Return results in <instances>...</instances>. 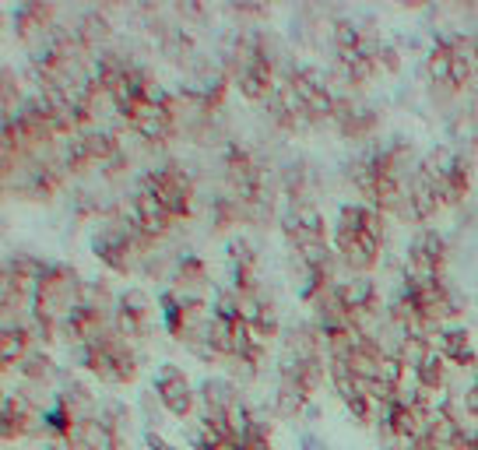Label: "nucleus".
<instances>
[{
  "instance_id": "6ab92c4d",
  "label": "nucleus",
  "mask_w": 478,
  "mask_h": 450,
  "mask_svg": "<svg viewBox=\"0 0 478 450\" xmlns=\"http://www.w3.org/2000/svg\"><path fill=\"white\" fill-rule=\"evenodd\" d=\"M377 64H380V71H391V75H394V71L401 68L398 50H394L391 43H380V46H377Z\"/></svg>"
},
{
  "instance_id": "9d476101",
  "label": "nucleus",
  "mask_w": 478,
  "mask_h": 450,
  "mask_svg": "<svg viewBox=\"0 0 478 450\" xmlns=\"http://www.w3.org/2000/svg\"><path fill=\"white\" fill-rule=\"evenodd\" d=\"M85 138V149H88V155H92V162L102 169L106 162H113L117 155H120V141H117V134L113 131H102V127H92V131H85L81 134Z\"/></svg>"
},
{
  "instance_id": "423d86ee",
  "label": "nucleus",
  "mask_w": 478,
  "mask_h": 450,
  "mask_svg": "<svg viewBox=\"0 0 478 450\" xmlns=\"http://www.w3.org/2000/svg\"><path fill=\"white\" fill-rule=\"evenodd\" d=\"M306 405H310L306 390H303L292 376H278V390H274V415H278V419H299Z\"/></svg>"
},
{
  "instance_id": "39448f33",
  "label": "nucleus",
  "mask_w": 478,
  "mask_h": 450,
  "mask_svg": "<svg viewBox=\"0 0 478 450\" xmlns=\"http://www.w3.org/2000/svg\"><path fill=\"white\" fill-rule=\"evenodd\" d=\"M74 28H77L81 43H85L92 53H99V46H106V43L113 39V21H109L102 11H85V14L74 21Z\"/></svg>"
},
{
  "instance_id": "dca6fc26",
  "label": "nucleus",
  "mask_w": 478,
  "mask_h": 450,
  "mask_svg": "<svg viewBox=\"0 0 478 450\" xmlns=\"http://www.w3.org/2000/svg\"><path fill=\"white\" fill-rule=\"evenodd\" d=\"M117 309H127V313H134L141 320H148V313L155 309V302H151V296H148L144 289H127V293L120 296V302H117Z\"/></svg>"
},
{
  "instance_id": "f3484780",
  "label": "nucleus",
  "mask_w": 478,
  "mask_h": 450,
  "mask_svg": "<svg viewBox=\"0 0 478 450\" xmlns=\"http://www.w3.org/2000/svg\"><path fill=\"white\" fill-rule=\"evenodd\" d=\"M415 243H418V246H422V250H425V253H429V257H433L440 268L447 264V243H443V236H440L436 229H425V232H422Z\"/></svg>"
},
{
  "instance_id": "9b49d317",
  "label": "nucleus",
  "mask_w": 478,
  "mask_h": 450,
  "mask_svg": "<svg viewBox=\"0 0 478 450\" xmlns=\"http://www.w3.org/2000/svg\"><path fill=\"white\" fill-rule=\"evenodd\" d=\"M18 376H21L25 383L43 387V383H53V380H57V366H53L50 356H43V352H28V356L18 363Z\"/></svg>"
},
{
  "instance_id": "20e7f679",
  "label": "nucleus",
  "mask_w": 478,
  "mask_h": 450,
  "mask_svg": "<svg viewBox=\"0 0 478 450\" xmlns=\"http://www.w3.org/2000/svg\"><path fill=\"white\" fill-rule=\"evenodd\" d=\"M338 300L344 302V309L359 313V309H373L377 302V282L369 275H352L348 282H338Z\"/></svg>"
},
{
  "instance_id": "aec40b11",
  "label": "nucleus",
  "mask_w": 478,
  "mask_h": 450,
  "mask_svg": "<svg viewBox=\"0 0 478 450\" xmlns=\"http://www.w3.org/2000/svg\"><path fill=\"white\" fill-rule=\"evenodd\" d=\"M461 408H465V415L478 419V380H472V383L465 387V394H461Z\"/></svg>"
},
{
  "instance_id": "f03ea898",
  "label": "nucleus",
  "mask_w": 478,
  "mask_h": 450,
  "mask_svg": "<svg viewBox=\"0 0 478 450\" xmlns=\"http://www.w3.org/2000/svg\"><path fill=\"white\" fill-rule=\"evenodd\" d=\"M409 201H411V212H415V222H433V219H436V212L443 208V205H440V194H436L433 180L422 173V165L411 173Z\"/></svg>"
},
{
  "instance_id": "412c9836",
  "label": "nucleus",
  "mask_w": 478,
  "mask_h": 450,
  "mask_svg": "<svg viewBox=\"0 0 478 450\" xmlns=\"http://www.w3.org/2000/svg\"><path fill=\"white\" fill-rule=\"evenodd\" d=\"M144 444H148V450H176L173 444H166V440H162V437H158L155 430H151V433L144 437Z\"/></svg>"
},
{
  "instance_id": "ddd939ff",
  "label": "nucleus",
  "mask_w": 478,
  "mask_h": 450,
  "mask_svg": "<svg viewBox=\"0 0 478 450\" xmlns=\"http://www.w3.org/2000/svg\"><path fill=\"white\" fill-rule=\"evenodd\" d=\"M292 219L296 225L306 232V236H313V239H328V225H324V215H320V208L317 205H292Z\"/></svg>"
},
{
  "instance_id": "f8f14e48",
  "label": "nucleus",
  "mask_w": 478,
  "mask_h": 450,
  "mask_svg": "<svg viewBox=\"0 0 478 450\" xmlns=\"http://www.w3.org/2000/svg\"><path fill=\"white\" fill-rule=\"evenodd\" d=\"M373 127H377V113H373L369 106H355L352 117H348L344 124H338L342 138H352V141H366V138L373 134Z\"/></svg>"
},
{
  "instance_id": "2eb2a0df",
  "label": "nucleus",
  "mask_w": 478,
  "mask_h": 450,
  "mask_svg": "<svg viewBox=\"0 0 478 450\" xmlns=\"http://www.w3.org/2000/svg\"><path fill=\"white\" fill-rule=\"evenodd\" d=\"M366 212H369L366 205H342L335 232H344V236H359V232H362V225H366Z\"/></svg>"
},
{
  "instance_id": "f257e3e1",
  "label": "nucleus",
  "mask_w": 478,
  "mask_h": 450,
  "mask_svg": "<svg viewBox=\"0 0 478 450\" xmlns=\"http://www.w3.org/2000/svg\"><path fill=\"white\" fill-rule=\"evenodd\" d=\"M155 394H158L162 408L169 415H176V419H187L194 412V405H198V394H194L190 380L183 376L180 366H173V363H166L158 370V376H155Z\"/></svg>"
},
{
  "instance_id": "7ed1b4c3",
  "label": "nucleus",
  "mask_w": 478,
  "mask_h": 450,
  "mask_svg": "<svg viewBox=\"0 0 478 450\" xmlns=\"http://www.w3.org/2000/svg\"><path fill=\"white\" fill-rule=\"evenodd\" d=\"M134 205H137V212H141V229H144L148 236L166 239V236L173 232V222H176V219L162 208V201H158L155 194H148V190H141V187H137Z\"/></svg>"
},
{
  "instance_id": "a211bd4d",
  "label": "nucleus",
  "mask_w": 478,
  "mask_h": 450,
  "mask_svg": "<svg viewBox=\"0 0 478 450\" xmlns=\"http://www.w3.org/2000/svg\"><path fill=\"white\" fill-rule=\"evenodd\" d=\"M239 450H271V422L257 419L254 430H250V437L239 444Z\"/></svg>"
},
{
  "instance_id": "6e6552de",
  "label": "nucleus",
  "mask_w": 478,
  "mask_h": 450,
  "mask_svg": "<svg viewBox=\"0 0 478 450\" xmlns=\"http://www.w3.org/2000/svg\"><path fill=\"white\" fill-rule=\"evenodd\" d=\"M201 401H205V412H229L236 401H239V387L232 380H205L201 383Z\"/></svg>"
},
{
  "instance_id": "4468645a",
  "label": "nucleus",
  "mask_w": 478,
  "mask_h": 450,
  "mask_svg": "<svg viewBox=\"0 0 478 450\" xmlns=\"http://www.w3.org/2000/svg\"><path fill=\"white\" fill-rule=\"evenodd\" d=\"M331 36H335V46H338V53H348V50H362V43H366L362 28H359L352 18H338V21L331 25Z\"/></svg>"
},
{
  "instance_id": "0eeeda50",
  "label": "nucleus",
  "mask_w": 478,
  "mask_h": 450,
  "mask_svg": "<svg viewBox=\"0 0 478 450\" xmlns=\"http://www.w3.org/2000/svg\"><path fill=\"white\" fill-rule=\"evenodd\" d=\"M32 331L28 327H4L0 334V363H4V374L18 370V363L28 356V345H32Z\"/></svg>"
},
{
  "instance_id": "1a4fd4ad",
  "label": "nucleus",
  "mask_w": 478,
  "mask_h": 450,
  "mask_svg": "<svg viewBox=\"0 0 478 450\" xmlns=\"http://www.w3.org/2000/svg\"><path fill=\"white\" fill-rule=\"evenodd\" d=\"M450 64H454L450 43L440 36V39L429 46V53H425V77H429V84H433V88L450 84Z\"/></svg>"
}]
</instances>
